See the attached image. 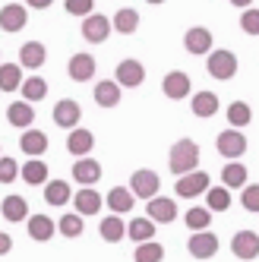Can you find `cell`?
I'll return each instance as SVG.
<instances>
[{
  "label": "cell",
  "instance_id": "ffe728a7",
  "mask_svg": "<svg viewBox=\"0 0 259 262\" xmlns=\"http://www.w3.org/2000/svg\"><path fill=\"white\" fill-rule=\"evenodd\" d=\"M19 148L29 158H41L48 152V136L41 133V129H26V133L19 136Z\"/></svg>",
  "mask_w": 259,
  "mask_h": 262
},
{
  "label": "cell",
  "instance_id": "44dd1931",
  "mask_svg": "<svg viewBox=\"0 0 259 262\" xmlns=\"http://www.w3.org/2000/svg\"><path fill=\"white\" fill-rule=\"evenodd\" d=\"M107 209L114 212V215H123V212H133V202H136V196L130 193V186H114V190L107 193Z\"/></svg>",
  "mask_w": 259,
  "mask_h": 262
},
{
  "label": "cell",
  "instance_id": "f35d334b",
  "mask_svg": "<svg viewBox=\"0 0 259 262\" xmlns=\"http://www.w3.org/2000/svg\"><path fill=\"white\" fill-rule=\"evenodd\" d=\"M212 224V212L209 209H190L187 212V228L190 231H206Z\"/></svg>",
  "mask_w": 259,
  "mask_h": 262
},
{
  "label": "cell",
  "instance_id": "484cf974",
  "mask_svg": "<svg viewBox=\"0 0 259 262\" xmlns=\"http://www.w3.org/2000/svg\"><path fill=\"white\" fill-rule=\"evenodd\" d=\"M190 111L196 117H215V111H218V95L215 92H196L193 101H190Z\"/></svg>",
  "mask_w": 259,
  "mask_h": 262
},
{
  "label": "cell",
  "instance_id": "5b68a950",
  "mask_svg": "<svg viewBox=\"0 0 259 262\" xmlns=\"http://www.w3.org/2000/svg\"><path fill=\"white\" fill-rule=\"evenodd\" d=\"M209 174L206 171H193V174H183V177H177V183H174V190H177V196H183V199H196V196H202V193H209Z\"/></svg>",
  "mask_w": 259,
  "mask_h": 262
},
{
  "label": "cell",
  "instance_id": "1f68e13d",
  "mask_svg": "<svg viewBox=\"0 0 259 262\" xmlns=\"http://www.w3.org/2000/svg\"><path fill=\"white\" fill-rule=\"evenodd\" d=\"M221 183H225L228 190H234V186H247V167L240 161H228L225 167H221Z\"/></svg>",
  "mask_w": 259,
  "mask_h": 262
},
{
  "label": "cell",
  "instance_id": "8992f818",
  "mask_svg": "<svg viewBox=\"0 0 259 262\" xmlns=\"http://www.w3.org/2000/svg\"><path fill=\"white\" fill-rule=\"evenodd\" d=\"M114 79H117L120 89H139V85L145 82V67H142L139 60H133V57H126V60L117 63Z\"/></svg>",
  "mask_w": 259,
  "mask_h": 262
},
{
  "label": "cell",
  "instance_id": "8fae6325",
  "mask_svg": "<svg viewBox=\"0 0 259 262\" xmlns=\"http://www.w3.org/2000/svg\"><path fill=\"white\" fill-rule=\"evenodd\" d=\"M190 85H193V82H190V76H187L183 70H171L168 76H164V82H161V92H164L171 101H180V98L190 95Z\"/></svg>",
  "mask_w": 259,
  "mask_h": 262
},
{
  "label": "cell",
  "instance_id": "4dcf8cb0",
  "mask_svg": "<svg viewBox=\"0 0 259 262\" xmlns=\"http://www.w3.org/2000/svg\"><path fill=\"white\" fill-rule=\"evenodd\" d=\"M98 231H101V240H107V243H120V240L126 237V224H123L120 215H111V218L101 221Z\"/></svg>",
  "mask_w": 259,
  "mask_h": 262
},
{
  "label": "cell",
  "instance_id": "277c9868",
  "mask_svg": "<svg viewBox=\"0 0 259 262\" xmlns=\"http://www.w3.org/2000/svg\"><path fill=\"white\" fill-rule=\"evenodd\" d=\"M158 186H161V180H158L155 171H149V167H142V171H136L130 177V193L136 199H145V202L158 196Z\"/></svg>",
  "mask_w": 259,
  "mask_h": 262
},
{
  "label": "cell",
  "instance_id": "ab89813d",
  "mask_svg": "<svg viewBox=\"0 0 259 262\" xmlns=\"http://www.w3.org/2000/svg\"><path fill=\"white\" fill-rule=\"evenodd\" d=\"M63 10L70 16H79V19H85V16H92V10H95V0H63Z\"/></svg>",
  "mask_w": 259,
  "mask_h": 262
},
{
  "label": "cell",
  "instance_id": "f546056e",
  "mask_svg": "<svg viewBox=\"0 0 259 262\" xmlns=\"http://www.w3.org/2000/svg\"><path fill=\"white\" fill-rule=\"evenodd\" d=\"M19 177L29 186H41V183H48V164L38 161V158H32V161H26V167L19 171Z\"/></svg>",
  "mask_w": 259,
  "mask_h": 262
},
{
  "label": "cell",
  "instance_id": "5bb4252c",
  "mask_svg": "<svg viewBox=\"0 0 259 262\" xmlns=\"http://www.w3.org/2000/svg\"><path fill=\"white\" fill-rule=\"evenodd\" d=\"M145 218H152L155 224H171L174 218H177V205H174V199H164V196H155V199H149V205H145Z\"/></svg>",
  "mask_w": 259,
  "mask_h": 262
},
{
  "label": "cell",
  "instance_id": "30bf717a",
  "mask_svg": "<svg viewBox=\"0 0 259 262\" xmlns=\"http://www.w3.org/2000/svg\"><path fill=\"white\" fill-rule=\"evenodd\" d=\"M107 35H111V19H107V16L92 13V16H85V19H82V38H85V41L101 45Z\"/></svg>",
  "mask_w": 259,
  "mask_h": 262
},
{
  "label": "cell",
  "instance_id": "b9f144b4",
  "mask_svg": "<svg viewBox=\"0 0 259 262\" xmlns=\"http://www.w3.org/2000/svg\"><path fill=\"white\" fill-rule=\"evenodd\" d=\"M16 177H19V164H16L13 158L0 155V183H13Z\"/></svg>",
  "mask_w": 259,
  "mask_h": 262
},
{
  "label": "cell",
  "instance_id": "4316f807",
  "mask_svg": "<svg viewBox=\"0 0 259 262\" xmlns=\"http://www.w3.org/2000/svg\"><path fill=\"white\" fill-rule=\"evenodd\" d=\"M54 231H57V224H54L48 215H32V218H29V237H32V240L45 243V240L54 237Z\"/></svg>",
  "mask_w": 259,
  "mask_h": 262
},
{
  "label": "cell",
  "instance_id": "f1b7e54d",
  "mask_svg": "<svg viewBox=\"0 0 259 262\" xmlns=\"http://www.w3.org/2000/svg\"><path fill=\"white\" fill-rule=\"evenodd\" d=\"M0 89L4 92L23 89V67L19 63H0Z\"/></svg>",
  "mask_w": 259,
  "mask_h": 262
},
{
  "label": "cell",
  "instance_id": "e575fe53",
  "mask_svg": "<svg viewBox=\"0 0 259 262\" xmlns=\"http://www.w3.org/2000/svg\"><path fill=\"white\" fill-rule=\"evenodd\" d=\"M4 218L7 221H26L29 218V202L23 196H7L4 199Z\"/></svg>",
  "mask_w": 259,
  "mask_h": 262
},
{
  "label": "cell",
  "instance_id": "d6a6232c",
  "mask_svg": "<svg viewBox=\"0 0 259 262\" xmlns=\"http://www.w3.org/2000/svg\"><path fill=\"white\" fill-rule=\"evenodd\" d=\"M250 120H253V111H250L247 101H231V104H228V123H231L234 129L250 126Z\"/></svg>",
  "mask_w": 259,
  "mask_h": 262
},
{
  "label": "cell",
  "instance_id": "d6986e66",
  "mask_svg": "<svg viewBox=\"0 0 259 262\" xmlns=\"http://www.w3.org/2000/svg\"><path fill=\"white\" fill-rule=\"evenodd\" d=\"M120 95H123V89L117 85V79L111 82V79H101L98 85H95V104L98 107H117L120 104Z\"/></svg>",
  "mask_w": 259,
  "mask_h": 262
},
{
  "label": "cell",
  "instance_id": "ac0fdd59",
  "mask_svg": "<svg viewBox=\"0 0 259 262\" xmlns=\"http://www.w3.org/2000/svg\"><path fill=\"white\" fill-rule=\"evenodd\" d=\"M45 60H48V48L41 41H26L19 48V67L38 70V67H45Z\"/></svg>",
  "mask_w": 259,
  "mask_h": 262
},
{
  "label": "cell",
  "instance_id": "cb8c5ba5",
  "mask_svg": "<svg viewBox=\"0 0 259 262\" xmlns=\"http://www.w3.org/2000/svg\"><path fill=\"white\" fill-rule=\"evenodd\" d=\"M7 120H10V126L29 129V126H32V120H35V111H32V104H29V101H13V104L7 107Z\"/></svg>",
  "mask_w": 259,
  "mask_h": 262
},
{
  "label": "cell",
  "instance_id": "f6af8a7d",
  "mask_svg": "<svg viewBox=\"0 0 259 262\" xmlns=\"http://www.w3.org/2000/svg\"><path fill=\"white\" fill-rule=\"evenodd\" d=\"M51 4H54V0H26V7H29V10H48Z\"/></svg>",
  "mask_w": 259,
  "mask_h": 262
},
{
  "label": "cell",
  "instance_id": "2e32d148",
  "mask_svg": "<svg viewBox=\"0 0 259 262\" xmlns=\"http://www.w3.org/2000/svg\"><path fill=\"white\" fill-rule=\"evenodd\" d=\"M231 250H234L237 259H256V256H259V234H253V231H240V234H234Z\"/></svg>",
  "mask_w": 259,
  "mask_h": 262
},
{
  "label": "cell",
  "instance_id": "836d02e7",
  "mask_svg": "<svg viewBox=\"0 0 259 262\" xmlns=\"http://www.w3.org/2000/svg\"><path fill=\"white\" fill-rule=\"evenodd\" d=\"M45 95H48V82H45L41 76H29V79H23V98H26L29 104H38Z\"/></svg>",
  "mask_w": 259,
  "mask_h": 262
},
{
  "label": "cell",
  "instance_id": "bcb514c9",
  "mask_svg": "<svg viewBox=\"0 0 259 262\" xmlns=\"http://www.w3.org/2000/svg\"><path fill=\"white\" fill-rule=\"evenodd\" d=\"M231 4H234L237 10H250V4H253V0H231Z\"/></svg>",
  "mask_w": 259,
  "mask_h": 262
},
{
  "label": "cell",
  "instance_id": "4fadbf2b",
  "mask_svg": "<svg viewBox=\"0 0 259 262\" xmlns=\"http://www.w3.org/2000/svg\"><path fill=\"white\" fill-rule=\"evenodd\" d=\"M95 67H98V63H95V57H92V54H73L67 73H70L73 82H89L92 76H95Z\"/></svg>",
  "mask_w": 259,
  "mask_h": 262
},
{
  "label": "cell",
  "instance_id": "d4e9b609",
  "mask_svg": "<svg viewBox=\"0 0 259 262\" xmlns=\"http://www.w3.org/2000/svg\"><path fill=\"white\" fill-rule=\"evenodd\" d=\"M126 237L133 243H149L155 237V221L152 218H133L126 224Z\"/></svg>",
  "mask_w": 259,
  "mask_h": 262
},
{
  "label": "cell",
  "instance_id": "ee69618b",
  "mask_svg": "<svg viewBox=\"0 0 259 262\" xmlns=\"http://www.w3.org/2000/svg\"><path fill=\"white\" fill-rule=\"evenodd\" d=\"M13 250V237L10 234H0V256H7Z\"/></svg>",
  "mask_w": 259,
  "mask_h": 262
},
{
  "label": "cell",
  "instance_id": "ba28073f",
  "mask_svg": "<svg viewBox=\"0 0 259 262\" xmlns=\"http://www.w3.org/2000/svg\"><path fill=\"white\" fill-rule=\"evenodd\" d=\"M79 117H82L79 101H73V98H60L57 104H54V123H57L60 129H76V126H79Z\"/></svg>",
  "mask_w": 259,
  "mask_h": 262
},
{
  "label": "cell",
  "instance_id": "3957f363",
  "mask_svg": "<svg viewBox=\"0 0 259 262\" xmlns=\"http://www.w3.org/2000/svg\"><path fill=\"white\" fill-rule=\"evenodd\" d=\"M215 148H218V155L221 158H228V161H237L240 155L247 152V136L240 133V129H225V133H218L215 139Z\"/></svg>",
  "mask_w": 259,
  "mask_h": 262
},
{
  "label": "cell",
  "instance_id": "9a60e30c",
  "mask_svg": "<svg viewBox=\"0 0 259 262\" xmlns=\"http://www.w3.org/2000/svg\"><path fill=\"white\" fill-rule=\"evenodd\" d=\"M92 145H95V136L89 133V129H70V136H67V152L73 155V158H89V152H92Z\"/></svg>",
  "mask_w": 259,
  "mask_h": 262
},
{
  "label": "cell",
  "instance_id": "7402d4cb",
  "mask_svg": "<svg viewBox=\"0 0 259 262\" xmlns=\"http://www.w3.org/2000/svg\"><path fill=\"white\" fill-rule=\"evenodd\" d=\"M73 205H76V212L85 218V215H98V209H101V196L92 190V186H82V190L73 196Z\"/></svg>",
  "mask_w": 259,
  "mask_h": 262
},
{
  "label": "cell",
  "instance_id": "e0dca14e",
  "mask_svg": "<svg viewBox=\"0 0 259 262\" xmlns=\"http://www.w3.org/2000/svg\"><path fill=\"white\" fill-rule=\"evenodd\" d=\"M73 180L82 183V186H95L101 180V164L92 161V158H79L73 161Z\"/></svg>",
  "mask_w": 259,
  "mask_h": 262
},
{
  "label": "cell",
  "instance_id": "d590c367",
  "mask_svg": "<svg viewBox=\"0 0 259 262\" xmlns=\"http://www.w3.org/2000/svg\"><path fill=\"white\" fill-rule=\"evenodd\" d=\"M206 202H209V212H225L231 209V190L228 186H209Z\"/></svg>",
  "mask_w": 259,
  "mask_h": 262
},
{
  "label": "cell",
  "instance_id": "603a6c76",
  "mask_svg": "<svg viewBox=\"0 0 259 262\" xmlns=\"http://www.w3.org/2000/svg\"><path fill=\"white\" fill-rule=\"evenodd\" d=\"M111 29L120 32V35H133V32L139 29V13H136L133 7H120V10L114 13V19H111Z\"/></svg>",
  "mask_w": 259,
  "mask_h": 262
},
{
  "label": "cell",
  "instance_id": "7c38bea8",
  "mask_svg": "<svg viewBox=\"0 0 259 262\" xmlns=\"http://www.w3.org/2000/svg\"><path fill=\"white\" fill-rule=\"evenodd\" d=\"M187 250H190L193 259H212L218 253V237L209 234V231H196L190 237V243H187Z\"/></svg>",
  "mask_w": 259,
  "mask_h": 262
},
{
  "label": "cell",
  "instance_id": "60d3db41",
  "mask_svg": "<svg viewBox=\"0 0 259 262\" xmlns=\"http://www.w3.org/2000/svg\"><path fill=\"white\" fill-rule=\"evenodd\" d=\"M240 205L247 212H259V183H247L244 193H240Z\"/></svg>",
  "mask_w": 259,
  "mask_h": 262
},
{
  "label": "cell",
  "instance_id": "83f0119b",
  "mask_svg": "<svg viewBox=\"0 0 259 262\" xmlns=\"http://www.w3.org/2000/svg\"><path fill=\"white\" fill-rule=\"evenodd\" d=\"M70 199H73V193H70L67 180H48L45 183V202L48 205H67Z\"/></svg>",
  "mask_w": 259,
  "mask_h": 262
},
{
  "label": "cell",
  "instance_id": "9c48e42d",
  "mask_svg": "<svg viewBox=\"0 0 259 262\" xmlns=\"http://www.w3.org/2000/svg\"><path fill=\"white\" fill-rule=\"evenodd\" d=\"M26 23H29V7H23V4H7L4 10H0V29H4L7 35L23 32Z\"/></svg>",
  "mask_w": 259,
  "mask_h": 262
},
{
  "label": "cell",
  "instance_id": "7bdbcfd3",
  "mask_svg": "<svg viewBox=\"0 0 259 262\" xmlns=\"http://www.w3.org/2000/svg\"><path fill=\"white\" fill-rule=\"evenodd\" d=\"M240 29L247 35H259V10H244L240 16Z\"/></svg>",
  "mask_w": 259,
  "mask_h": 262
},
{
  "label": "cell",
  "instance_id": "8d00e7d4",
  "mask_svg": "<svg viewBox=\"0 0 259 262\" xmlns=\"http://www.w3.org/2000/svg\"><path fill=\"white\" fill-rule=\"evenodd\" d=\"M164 259V247L155 240L149 243H136V253H133V262H161Z\"/></svg>",
  "mask_w": 259,
  "mask_h": 262
},
{
  "label": "cell",
  "instance_id": "7a4b0ae2",
  "mask_svg": "<svg viewBox=\"0 0 259 262\" xmlns=\"http://www.w3.org/2000/svg\"><path fill=\"white\" fill-rule=\"evenodd\" d=\"M206 70H209V76L212 79H221V82H228V79H234L237 76V57L231 51H212L209 54V60H206Z\"/></svg>",
  "mask_w": 259,
  "mask_h": 262
},
{
  "label": "cell",
  "instance_id": "7dc6e473",
  "mask_svg": "<svg viewBox=\"0 0 259 262\" xmlns=\"http://www.w3.org/2000/svg\"><path fill=\"white\" fill-rule=\"evenodd\" d=\"M145 4H164V0H145Z\"/></svg>",
  "mask_w": 259,
  "mask_h": 262
},
{
  "label": "cell",
  "instance_id": "52a82bcc",
  "mask_svg": "<svg viewBox=\"0 0 259 262\" xmlns=\"http://www.w3.org/2000/svg\"><path fill=\"white\" fill-rule=\"evenodd\" d=\"M183 48H187V54H196V57H202V54H212V32H209L206 26L187 29V35H183Z\"/></svg>",
  "mask_w": 259,
  "mask_h": 262
},
{
  "label": "cell",
  "instance_id": "74e56055",
  "mask_svg": "<svg viewBox=\"0 0 259 262\" xmlns=\"http://www.w3.org/2000/svg\"><path fill=\"white\" fill-rule=\"evenodd\" d=\"M57 228H60V234H63V237H79V234H82V228H85V218H82L79 212H70V215H63V218H60Z\"/></svg>",
  "mask_w": 259,
  "mask_h": 262
},
{
  "label": "cell",
  "instance_id": "6da1fadb",
  "mask_svg": "<svg viewBox=\"0 0 259 262\" xmlns=\"http://www.w3.org/2000/svg\"><path fill=\"white\" fill-rule=\"evenodd\" d=\"M168 167H171L177 177L199 171V145H196L193 139L174 142V145H171V155H168Z\"/></svg>",
  "mask_w": 259,
  "mask_h": 262
}]
</instances>
